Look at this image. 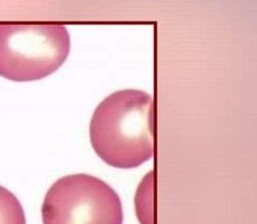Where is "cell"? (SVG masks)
Listing matches in <instances>:
<instances>
[{
	"label": "cell",
	"instance_id": "6da1fadb",
	"mask_svg": "<svg viewBox=\"0 0 257 224\" xmlns=\"http://www.w3.org/2000/svg\"><path fill=\"white\" fill-rule=\"evenodd\" d=\"M91 146L109 166L135 169L154 156V99L125 89L111 93L93 112L89 126Z\"/></svg>",
	"mask_w": 257,
	"mask_h": 224
},
{
	"label": "cell",
	"instance_id": "7a4b0ae2",
	"mask_svg": "<svg viewBox=\"0 0 257 224\" xmlns=\"http://www.w3.org/2000/svg\"><path fill=\"white\" fill-rule=\"evenodd\" d=\"M71 49L59 23H2L0 76L17 82L43 79L65 62Z\"/></svg>",
	"mask_w": 257,
	"mask_h": 224
},
{
	"label": "cell",
	"instance_id": "3957f363",
	"mask_svg": "<svg viewBox=\"0 0 257 224\" xmlns=\"http://www.w3.org/2000/svg\"><path fill=\"white\" fill-rule=\"evenodd\" d=\"M119 195L100 178L74 174L58 179L42 204L43 224H123Z\"/></svg>",
	"mask_w": 257,
	"mask_h": 224
},
{
	"label": "cell",
	"instance_id": "277c9868",
	"mask_svg": "<svg viewBox=\"0 0 257 224\" xmlns=\"http://www.w3.org/2000/svg\"><path fill=\"white\" fill-rule=\"evenodd\" d=\"M136 214L141 224H154V172L150 171L138 186Z\"/></svg>",
	"mask_w": 257,
	"mask_h": 224
},
{
	"label": "cell",
	"instance_id": "5b68a950",
	"mask_svg": "<svg viewBox=\"0 0 257 224\" xmlns=\"http://www.w3.org/2000/svg\"><path fill=\"white\" fill-rule=\"evenodd\" d=\"M0 224H27L25 210L17 197L0 185Z\"/></svg>",
	"mask_w": 257,
	"mask_h": 224
}]
</instances>
